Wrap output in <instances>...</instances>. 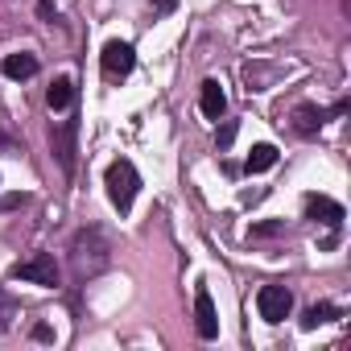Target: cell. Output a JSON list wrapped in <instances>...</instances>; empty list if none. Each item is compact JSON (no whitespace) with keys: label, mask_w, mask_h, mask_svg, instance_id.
<instances>
[{"label":"cell","mask_w":351,"mask_h":351,"mask_svg":"<svg viewBox=\"0 0 351 351\" xmlns=\"http://www.w3.org/2000/svg\"><path fill=\"white\" fill-rule=\"evenodd\" d=\"M108 199H112V207L120 211V215H128L132 211V203H136V191H141V173H136V165L132 161H112L108 165Z\"/></svg>","instance_id":"cell-1"},{"label":"cell","mask_w":351,"mask_h":351,"mask_svg":"<svg viewBox=\"0 0 351 351\" xmlns=\"http://www.w3.org/2000/svg\"><path fill=\"white\" fill-rule=\"evenodd\" d=\"M13 277H17V281H29V285H46V289H54V285H58V261H54L50 252H38V256L21 261V265L13 269Z\"/></svg>","instance_id":"cell-2"},{"label":"cell","mask_w":351,"mask_h":351,"mask_svg":"<svg viewBox=\"0 0 351 351\" xmlns=\"http://www.w3.org/2000/svg\"><path fill=\"white\" fill-rule=\"evenodd\" d=\"M256 310H261L265 322H281V318H289V310H293V293H289L285 285H261Z\"/></svg>","instance_id":"cell-3"},{"label":"cell","mask_w":351,"mask_h":351,"mask_svg":"<svg viewBox=\"0 0 351 351\" xmlns=\"http://www.w3.org/2000/svg\"><path fill=\"white\" fill-rule=\"evenodd\" d=\"M99 66H104V75H108V79H124V75L136 66V54H132V46H128V42H108V46H104V54H99Z\"/></svg>","instance_id":"cell-4"},{"label":"cell","mask_w":351,"mask_h":351,"mask_svg":"<svg viewBox=\"0 0 351 351\" xmlns=\"http://www.w3.org/2000/svg\"><path fill=\"white\" fill-rule=\"evenodd\" d=\"M195 330H199V339H215L219 335V314H215V302H211L207 285L195 289Z\"/></svg>","instance_id":"cell-5"},{"label":"cell","mask_w":351,"mask_h":351,"mask_svg":"<svg viewBox=\"0 0 351 351\" xmlns=\"http://www.w3.org/2000/svg\"><path fill=\"white\" fill-rule=\"evenodd\" d=\"M87 252H91V273H95V269L108 261V256H104L108 248H104V236H99V232L75 236V265H79V273H87Z\"/></svg>","instance_id":"cell-6"},{"label":"cell","mask_w":351,"mask_h":351,"mask_svg":"<svg viewBox=\"0 0 351 351\" xmlns=\"http://www.w3.org/2000/svg\"><path fill=\"white\" fill-rule=\"evenodd\" d=\"M306 219L326 223L330 232H339V223H343V207H339L335 199H326V195H306Z\"/></svg>","instance_id":"cell-7"},{"label":"cell","mask_w":351,"mask_h":351,"mask_svg":"<svg viewBox=\"0 0 351 351\" xmlns=\"http://www.w3.org/2000/svg\"><path fill=\"white\" fill-rule=\"evenodd\" d=\"M199 108H203V116H207V120H223V112H228V95H223V87H219L215 79H207V83H203Z\"/></svg>","instance_id":"cell-8"},{"label":"cell","mask_w":351,"mask_h":351,"mask_svg":"<svg viewBox=\"0 0 351 351\" xmlns=\"http://www.w3.org/2000/svg\"><path fill=\"white\" fill-rule=\"evenodd\" d=\"M75 128H79V124H75V120H66V124L50 136V141H54V153H58V165H62L66 173L75 169Z\"/></svg>","instance_id":"cell-9"},{"label":"cell","mask_w":351,"mask_h":351,"mask_svg":"<svg viewBox=\"0 0 351 351\" xmlns=\"http://www.w3.org/2000/svg\"><path fill=\"white\" fill-rule=\"evenodd\" d=\"M0 71H5V79H34L38 75V58L34 54H9L5 62H0Z\"/></svg>","instance_id":"cell-10"},{"label":"cell","mask_w":351,"mask_h":351,"mask_svg":"<svg viewBox=\"0 0 351 351\" xmlns=\"http://www.w3.org/2000/svg\"><path fill=\"white\" fill-rule=\"evenodd\" d=\"M322 120H326V112L314 108V104H298V112H293V128H298L302 136H314V132L322 128Z\"/></svg>","instance_id":"cell-11"},{"label":"cell","mask_w":351,"mask_h":351,"mask_svg":"<svg viewBox=\"0 0 351 351\" xmlns=\"http://www.w3.org/2000/svg\"><path fill=\"white\" fill-rule=\"evenodd\" d=\"M273 165H277V149H273V145H252L244 169H248V173H265V169H273Z\"/></svg>","instance_id":"cell-12"},{"label":"cell","mask_w":351,"mask_h":351,"mask_svg":"<svg viewBox=\"0 0 351 351\" xmlns=\"http://www.w3.org/2000/svg\"><path fill=\"white\" fill-rule=\"evenodd\" d=\"M71 99H75V83H71V79H54L50 91H46V104H50L54 112H62V108H71Z\"/></svg>","instance_id":"cell-13"},{"label":"cell","mask_w":351,"mask_h":351,"mask_svg":"<svg viewBox=\"0 0 351 351\" xmlns=\"http://www.w3.org/2000/svg\"><path fill=\"white\" fill-rule=\"evenodd\" d=\"M335 314H339V310H335L330 302H322V306H310V310H306V318H302V326H306V330H314L318 322H330Z\"/></svg>","instance_id":"cell-14"},{"label":"cell","mask_w":351,"mask_h":351,"mask_svg":"<svg viewBox=\"0 0 351 351\" xmlns=\"http://www.w3.org/2000/svg\"><path fill=\"white\" fill-rule=\"evenodd\" d=\"M232 141H236V124H232V120H228V124H223V128H219V149H228V145H232Z\"/></svg>","instance_id":"cell-15"},{"label":"cell","mask_w":351,"mask_h":351,"mask_svg":"<svg viewBox=\"0 0 351 351\" xmlns=\"http://www.w3.org/2000/svg\"><path fill=\"white\" fill-rule=\"evenodd\" d=\"M277 232H281V223H277V219H269V223H256V228H252V236H277Z\"/></svg>","instance_id":"cell-16"},{"label":"cell","mask_w":351,"mask_h":351,"mask_svg":"<svg viewBox=\"0 0 351 351\" xmlns=\"http://www.w3.org/2000/svg\"><path fill=\"white\" fill-rule=\"evenodd\" d=\"M38 13L50 21V17H54V0H38Z\"/></svg>","instance_id":"cell-17"},{"label":"cell","mask_w":351,"mask_h":351,"mask_svg":"<svg viewBox=\"0 0 351 351\" xmlns=\"http://www.w3.org/2000/svg\"><path fill=\"white\" fill-rule=\"evenodd\" d=\"M173 5H178V0H153V13H169Z\"/></svg>","instance_id":"cell-18"},{"label":"cell","mask_w":351,"mask_h":351,"mask_svg":"<svg viewBox=\"0 0 351 351\" xmlns=\"http://www.w3.org/2000/svg\"><path fill=\"white\" fill-rule=\"evenodd\" d=\"M34 339H42V343H46V339H54V330H50V326L42 322V326H34Z\"/></svg>","instance_id":"cell-19"}]
</instances>
